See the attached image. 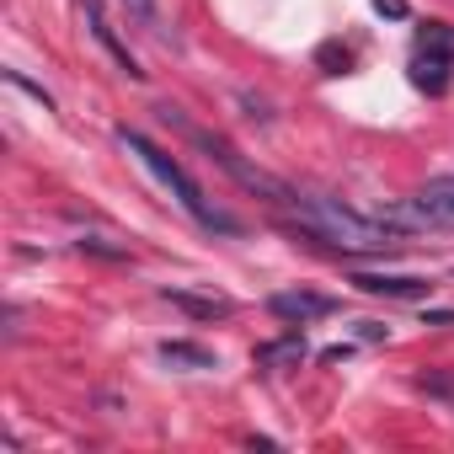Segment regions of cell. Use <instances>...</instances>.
Wrapping results in <instances>:
<instances>
[{
	"label": "cell",
	"mask_w": 454,
	"mask_h": 454,
	"mask_svg": "<svg viewBox=\"0 0 454 454\" xmlns=\"http://www.w3.org/2000/svg\"><path fill=\"white\" fill-rule=\"evenodd\" d=\"M278 214H289V224H294L305 241L332 247V252H342V257H390V252L401 247V236L385 231L374 214H358V208H348V203H337V198H321V192H300V187H294V192L278 203Z\"/></svg>",
	"instance_id": "obj_1"
},
{
	"label": "cell",
	"mask_w": 454,
	"mask_h": 454,
	"mask_svg": "<svg viewBox=\"0 0 454 454\" xmlns=\"http://www.w3.org/2000/svg\"><path fill=\"white\" fill-rule=\"evenodd\" d=\"M118 139H123V145H129V150H134V155H139V160H145V166H150V171H155V176H160V182H166V187L176 192V203H182V208H187V214H192L198 224H208V231H241V224H236L231 214H219V208H208L203 187H198V182L187 176V166H182V160H176L171 150L150 145V139H145L139 129H118Z\"/></svg>",
	"instance_id": "obj_2"
},
{
	"label": "cell",
	"mask_w": 454,
	"mask_h": 454,
	"mask_svg": "<svg viewBox=\"0 0 454 454\" xmlns=\"http://www.w3.org/2000/svg\"><path fill=\"white\" fill-rule=\"evenodd\" d=\"M268 310H273L278 321H289V326H305V321H316V316H332L337 305H332V294H316V289H284V294L268 300Z\"/></svg>",
	"instance_id": "obj_3"
},
{
	"label": "cell",
	"mask_w": 454,
	"mask_h": 454,
	"mask_svg": "<svg viewBox=\"0 0 454 454\" xmlns=\"http://www.w3.org/2000/svg\"><path fill=\"white\" fill-rule=\"evenodd\" d=\"M348 284L364 294H380V300H422L433 289L427 278H411V273H353Z\"/></svg>",
	"instance_id": "obj_4"
},
{
	"label": "cell",
	"mask_w": 454,
	"mask_h": 454,
	"mask_svg": "<svg viewBox=\"0 0 454 454\" xmlns=\"http://www.w3.org/2000/svg\"><path fill=\"white\" fill-rule=\"evenodd\" d=\"M411 198H417V208L427 219V231H454V176H438V182L417 187Z\"/></svg>",
	"instance_id": "obj_5"
},
{
	"label": "cell",
	"mask_w": 454,
	"mask_h": 454,
	"mask_svg": "<svg viewBox=\"0 0 454 454\" xmlns=\"http://www.w3.org/2000/svg\"><path fill=\"white\" fill-rule=\"evenodd\" d=\"M305 353H310V348H305V332L294 326V332H284L278 342H262L252 358H257V369H300Z\"/></svg>",
	"instance_id": "obj_6"
},
{
	"label": "cell",
	"mask_w": 454,
	"mask_h": 454,
	"mask_svg": "<svg viewBox=\"0 0 454 454\" xmlns=\"http://www.w3.org/2000/svg\"><path fill=\"white\" fill-rule=\"evenodd\" d=\"M81 6H86V27H91V38H97V43H102V49H107V54L123 65V75H134V81H139L145 70H139V65H134V54L118 43V33L107 27V17H102V0H81Z\"/></svg>",
	"instance_id": "obj_7"
},
{
	"label": "cell",
	"mask_w": 454,
	"mask_h": 454,
	"mask_svg": "<svg viewBox=\"0 0 454 454\" xmlns=\"http://www.w3.org/2000/svg\"><path fill=\"white\" fill-rule=\"evenodd\" d=\"M160 300H166V305H176V310H187L192 321H224V316L236 310L231 300H219V294H192V289H166Z\"/></svg>",
	"instance_id": "obj_8"
},
{
	"label": "cell",
	"mask_w": 454,
	"mask_h": 454,
	"mask_svg": "<svg viewBox=\"0 0 454 454\" xmlns=\"http://www.w3.org/2000/svg\"><path fill=\"white\" fill-rule=\"evenodd\" d=\"M449 65L454 59H443V54H417L411 59V86L427 91V97H443L449 91Z\"/></svg>",
	"instance_id": "obj_9"
},
{
	"label": "cell",
	"mask_w": 454,
	"mask_h": 454,
	"mask_svg": "<svg viewBox=\"0 0 454 454\" xmlns=\"http://www.w3.org/2000/svg\"><path fill=\"white\" fill-rule=\"evenodd\" d=\"M160 364H171V369H192V374H203V369H214L219 358L208 353V348H198V342H160Z\"/></svg>",
	"instance_id": "obj_10"
},
{
	"label": "cell",
	"mask_w": 454,
	"mask_h": 454,
	"mask_svg": "<svg viewBox=\"0 0 454 454\" xmlns=\"http://www.w3.org/2000/svg\"><path fill=\"white\" fill-rule=\"evenodd\" d=\"M417 54H443V59H454V27H449V22L417 27Z\"/></svg>",
	"instance_id": "obj_11"
},
{
	"label": "cell",
	"mask_w": 454,
	"mask_h": 454,
	"mask_svg": "<svg viewBox=\"0 0 454 454\" xmlns=\"http://www.w3.org/2000/svg\"><path fill=\"white\" fill-rule=\"evenodd\" d=\"M422 395H433V401H443V406H454V369H422L417 380H411Z\"/></svg>",
	"instance_id": "obj_12"
},
{
	"label": "cell",
	"mask_w": 454,
	"mask_h": 454,
	"mask_svg": "<svg viewBox=\"0 0 454 454\" xmlns=\"http://www.w3.org/2000/svg\"><path fill=\"white\" fill-rule=\"evenodd\" d=\"M118 6H123V17H129L134 27L160 33V6H155V0H118Z\"/></svg>",
	"instance_id": "obj_13"
},
{
	"label": "cell",
	"mask_w": 454,
	"mask_h": 454,
	"mask_svg": "<svg viewBox=\"0 0 454 454\" xmlns=\"http://www.w3.org/2000/svg\"><path fill=\"white\" fill-rule=\"evenodd\" d=\"M75 247H81V252H91V257H107V262H123V257H129V247H113L107 236H81Z\"/></svg>",
	"instance_id": "obj_14"
},
{
	"label": "cell",
	"mask_w": 454,
	"mask_h": 454,
	"mask_svg": "<svg viewBox=\"0 0 454 454\" xmlns=\"http://www.w3.org/2000/svg\"><path fill=\"white\" fill-rule=\"evenodd\" d=\"M6 81H12V86H17V91H27V97H33V102H43V107H49V113H54V97H49V91H43V86H33V81H27V75H22V70H6Z\"/></svg>",
	"instance_id": "obj_15"
},
{
	"label": "cell",
	"mask_w": 454,
	"mask_h": 454,
	"mask_svg": "<svg viewBox=\"0 0 454 454\" xmlns=\"http://www.w3.org/2000/svg\"><path fill=\"white\" fill-rule=\"evenodd\" d=\"M390 337V326H380V321H358V342H385Z\"/></svg>",
	"instance_id": "obj_16"
},
{
	"label": "cell",
	"mask_w": 454,
	"mask_h": 454,
	"mask_svg": "<svg viewBox=\"0 0 454 454\" xmlns=\"http://www.w3.org/2000/svg\"><path fill=\"white\" fill-rule=\"evenodd\" d=\"M374 12H380V17H395V22H401V17H406V0H374Z\"/></svg>",
	"instance_id": "obj_17"
},
{
	"label": "cell",
	"mask_w": 454,
	"mask_h": 454,
	"mask_svg": "<svg viewBox=\"0 0 454 454\" xmlns=\"http://www.w3.org/2000/svg\"><path fill=\"white\" fill-rule=\"evenodd\" d=\"M348 353H353V348H348V342H337V348H326V353H321V358H326V364H342V358H348Z\"/></svg>",
	"instance_id": "obj_18"
},
{
	"label": "cell",
	"mask_w": 454,
	"mask_h": 454,
	"mask_svg": "<svg viewBox=\"0 0 454 454\" xmlns=\"http://www.w3.org/2000/svg\"><path fill=\"white\" fill-rule=\"evenodd\" d=\"M427 326H454V310H427Z\"/></svg>",
	"instance_id": "obj_19"
}]
</instances>
